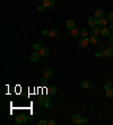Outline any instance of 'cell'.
Returning <instances> with one entry per match:
<instances>
[{
    "mask_svg": "<svg viewBox=\"0 0 113 125\" xmlns=\"http://www.w3.org/2000/svg\"><path fill=\"white\" fill-rule=\"evenodd\" d=\"M27 122V116L26 115H19V116H17L15 118V123L18 125H22L24 124V123Z\"/></svg>",
    "mask_w": 113,
    "mask_h": 125,
    "instance_id": "6da1fadb",
    "label": "cell"
},
{
    "mask_svg": "<svg viewBox=\"0 0 113 125\" xmlns=\"http://www.w3.org/2000/svg\"><path fill=\"white\" fill-rule=\"evenodd\" d=\"M89 43V38L87 37H81L79 38V41H78V46L79 47H86Z\"/></svg>",
    "mask_w": 113,
    "mask_h": 125,
    "instance_id": "7a4b0ae2",
    "label": "cell"
},
{
    "mask_svg": "<svg viewBox=\"0 0 113 125\" xmlns=\"http://www.w3.org/2000/svg\"><path fill=\"white\" fill-rule=\"evenodd\" d=\"M39 105L40 106H43L44 108H49L50 106V100L48 98H41L39 99Z\"/></svg>",
    "mask_w": 113,
    "mask_h": 125,
    "instance_id": "3957f363",
    "label": "cell"
},
{
    "mask_svg": "<svg viewBox=\"0 0 113 125\" xmlns=\"http://www.w3.org/2000/svg\"><path fill=\"white\" fill-rule=\"evenodd\" d=\"M72 122L75 123V124H83V117L80 116V115H78V114H75L74 116H72Z\"/></svg>",
    "mask_w": 113,
    "mask_h": 125,
    "instance_id": "277c9868",
    "label": "cell"
},
{
    "mask_svg": "<svg viewBox=\"0 0 113 125\" xmlns=\"http://www.w3.org/2000/svg\"><path fill=\"white\" fill-rule=\"evenodd\" d=\"M88 26L90 27H94V26H97V23H98V19L96 17H90L88 18Z\"/></svg>",
    "mask_w": 113,
    "mask_h": 125,
    "instance_id": "5b68a950",
    "label": "cell"
},
{
    "mask_svg": "<svg viewBox=\"0 0 113 125\" xmlns=\"http://www.w3.org/2000/svg\"><path fill=\"white\" fill-rule=\"evenodd\" d=\"M40 53L37 52V51H34V52L31 54V61L32 62H37L39 61V59H40Z\"/></svg>",
    "mask_w": 113,
    "mask_h": 125,
    "instance_id": "8992f818",
    "label": "cell"
},
{
    "mask_svg": "<svg viewBox=\"0 0 113 125\" xmlns=\"http://www.w3.org/2000/svg\"><path fill=\"white\" fill-rule=\"evenodd\" d=\"M56 5V1L54 0H43V6H45L46 8H51Z\"/></svg>",
    "mask_w": 113,
    "mask_h": 125,
    "instance_id": "52a82bcc",
    "label": "cell"
},
{
    "mask_svg": "<svg viewBox=\"0 0 113 125\" xmlns=\"http://www.w3.org/2000/svg\"><path fill=\"white\" fill-rule=\"evenodd\" d=\"M101 35H102V36H104V37H109V36L111 35L110 28H107V27H102V29H101Z\"/></svg>",
    "mask_w": 113,
    "mask_h": 125,
    "instance_id": "ba28073f",
    "label": "cell"
},
{
    "mask_svg": "<svg viewBox=\"0 0 113 125\" xmlns=\"http://www.w3.org/2000/svg\"><path fill=\"white\" fill-rule=\"evenodd\" d=\"M105 95L107 98H113V87H107L105 88Z\"/></svg>",
    "mask_w": 113,
    "mask_h": 125,
    "instance_id": "9c48e42d",
    "label": "cell"
},
{
    "mask_svg": "<svg viewBox=\"0 0 113 125\" xmlns=\"http://www.w3.org/2000/svg\"><path fill=\"white\" fill-rule=\"evenodd\" d=\"M103 53H104V56L105 58H112L113 56V49H105L104 51H103Z\"/></svg>",
    "mask_w": 113,
    "mask_h": 125,
    "instance_id": "30bf717a",
    "label": "cell"
},
{
    "mask_svg": "<svg viewBox=\"0 0 113 125\" xmlns=\"http://www.w3.org/2000/svg\"><path fill=\"white\" fill-rule=\"evenodd\" d=\"M53 77V71L51 69H46L44 71V79H50Z\"/></svg>",
    "mask_w": 113,
    "mask_h": 125,
    "instance_id": "8fae6325",
    "label": "cell"
},
{
    "mask_svg": "<svg viewBox=\"0 0 113 125\" xmlns=\"http://www.w3.org/2000/svg\"><path fill=\"white\" fill-rule=\"evenodd\" d=\"M49 49L48 47H42L41 50L39 51V53H40V55H42V56H48L49 55Z\"/></svg>",
    "mask_w": 113,
    "mask_h": 125,
    "instance_id": "7c38bea8",
    "label": "cell"
},
{
    "mask_svg": "<svg viewBox=\"0 0 113 125\" xmlns=\"http://www.w3.org/2000/svg\"><path fill=\"white\" fill-rule=\"evenodd\" d=\"M89 43L92 44H97L98 43V36L97 35H93V36H89Z\"/></svg>",
    "mask_w": 113,
    "mask_h": 125,
    "instance_id": "4fadbf2b",
    "label": "cell"
},
{
    "mask_svg": "<svg viewBox=\"0 0 113 125\" xmlns=\"http://www.w3.org/2000/svg\"><path fill=\"white\" fill-rule=\"evenodd\" d=\"M70 34H71V36H74L75 38H78V37H79V31H78L77 28L70 29Z\"/></svg>",
    "mask_w": 113,
    "mask_h": 125,
    "instance_id": "5bb4252c",
    "label": "cell"
},
{
    "mask_svg": "<svg viewBox=\"0 0 113 125\" xmlns=\"http://www.w3.org/2000/svg\"><path fill=\"white\" fill-rule=\"evenodd\" d=\"M66 26H67V28L68 29L75 28V21H71V19H69V21H67V23H66Z\"/></svg>",
    "mask_w": 113,
    "mask_h": 125,
    "instance_id": "9a60e30c",
    "label": "cell"
},
{
    "mask_svg": "<svg viewBox=\"0 0 113 125\" xmlns=\"http://www.w3.org/2000/svg\"><path fill=\"white\" fill-rule=\"evenodd\" d=\"M106 24H107V19H98V23H97V26L100 27H106Z\"/></svg>",
    "mask_w": 113,
    "mask_h": 125,
    "instance_id": "2e32d148",
    "label": "cell"
},
{
    "mask_svg": "<svg viewBox=\"0 0 113 125\" xmlns=\"http://www.w3.org/2000/svg\"><path fill=\"white\" fill-rule=\"evenodd\" d=\"M103 15H104V12H103L102 9H97L95 11V17L97 18V19H101V18L103 17Z\"/></svg>",
    "mask_w": 113,
    "mask_h": 125,
    "instance_id": "e0dca14e",
    "label": "cell"
},
{
    "mask_svg": "<svg viewBox=\"0 0 113 125\" xmlns=\"http://www.w3.org/2000/svg\"><path fill=\"white\" fill-rule=\"evenodd\" d=\"M58 33H59V31L56 28H52L50 32H49V36H50V37H56V35H58Z\"/></svg>",
    "mask_w": 113,
    "mask_h": 125,
    "instance_id": "ac0fdd59",
    "label": "cell"
},
{
    "mask_svg": "<svg viewBox=\"0 0 113 125\" xmlns=\"http://www.w3.org/2000/svg\"><path fill=\"white\" fill-rule=\"evenodd\" d=\"M101 27L100 26H94V27H92V33L93 34H95V35H98V34H101Z\"/></svg>",
    "mask_w": 113,
    "mask_h": 125,
    "instance_id": "d6986e66",
    "label": "cell"
},
{
    "mask_svg": "<svg viewBox=\"0 0 113 125\" xmlns=\"http://www.w3.org/2000/svg\"><path fill=\"white\" fill-rule=\"evenodd\" d=\"M56 88L54 87V86H51V87H49L48 88V94L49 95H56Z\"/></svg>",
    "mask_w": 113,
    "mask_h": 125,
    "instance_id": "ffe728a7",
    "label": "cell"
},
{
    "mask_svg": "<svg viewBox=\"0 0 113 125\" xmlns=\"http://www.w3.org/2000/svg\"><path fill=\"white\" fill-rule=\"evenodd\" d=\"M89 86H90V84H89L87 81H81L80 82V88H83V89H88Z\"/></svg>",
    "mask_w": 113,
    "mask_h": 125,
    "instance_id": "44dd1931",
    "label": "cell"
},
{
    "mask_svg": "<svg viewBox=\"0 0 113 125\" xmlns=\"http://www.w3.org/2000/svg\"><path fill=\"white\" fill-rule=\"evenodd\" d=\"M80 35L83 36V37H87V36H88V29L83 28V29L80 31Z\"/></svg>",
    "mask_w": 113,
    "mask_h": 125,
    "instance_id": "7402d4cb",
    "label": "cell"
},
{
    "mask_svg": "<svg viewBox=\"0 0 113 125\" xmlns=\"http://www.w3.org/2000/svg\"><path fill=\"white\" fill-rule=\"evenodd\" d=\"M42 47H43V46H42L40 43H36L35 45H34V50H35V51H37V52H39V51L42 49Z\"/></svg>",
    "mask_w": 113,
    "mask_h": 125,
    "instance_id": "603a6c76",
    "label": "cell"
},
{
    "mask_svg": "<svg viewBox=\"0 0 113 125\" xmlns=\"http://www.w3.org/2000/svg\"><path fill=\"white\" fill-rule=\"evenodd\" d=\"M37 124L39 125H49V122L48 121H45V119H41V121H39Z\"/></svg>",
    "mask_w": 113,
    "mask_h": 125,
    "instance_id": "cb8c5ba5",
    "label": "cell"
},
{
    "mask_svg": "<svg viewBox=\"0 0 113 125\" xmlns=\"http://www.w3.org/2000/svg\"><path fill=\"white\" fill-rule=\"evenodd\" d=\"M107 21H110V23H113V12H111V14H109V16H107Z\"/></svg>",
    "mask_w": 113,
    "mask_h": 125,
    "instance_id": "d4e9b609",
    "label": "cell"
},
{
    "mask_svg": "<svg viewBox=\"0 0 113 125\" xmlns=\"http://www.w3.org/2000/svg\"><path fill=\"white\" fill-rule=\"evenodd\" d=\"M95 56H96V58H103V56H104V53L101 52V51H97V52H96V54H95Z\"/></svg>",
    "mask_w": 113,
    "mask_h": 125,
    "instance_id": "484cf974",
    "label": "cell"
},
{
    "mask_svg": "<svg viewBox=\"0 0 113 125\" xmlns=\"http://www.w3.org/2000/svg\"><path fill=\"white\" fill-rule=\"evenodd\" d=\"M45 8H46L45 6H39L37 7V10L39 11H45Z\"/></svg>",
    "mask_w": 113,
    "mask_h": 125,
    "instance_id": "4316f807",
    "label": "cell"
},
{
    "mask_svg": "<svg viewBox=\"0 0 113 125\" xmlns=\"http://www.w3.org/2000/svg\"><path fill=\"white\" fill-rule=\"evenodd\" d=\"M111 86H112V82H111V81H106V83H105V88L111 87Z\"/></svg>",
    "mask_w": 113,
    "mask_h": 125,
    "instance_id": "83f0119b",
    "label": "cell"
},
{
    "mask_svg": "<svg viewBox=\"0 0 113 125\" xmlns=\"http://www.w3.org/2000/svg\"><path fill=\"white\" fill-rule=\"evenodd\" d=\"M56 123L54 122L53 119H51V121H49V125H56Z\"/></svg>",
    "mask_w": 113,
    "mask_h": 125,
    "instance_id": "f1b7e54d",
    "label": "cell"
},
{
    "mask_svg": "<svg viewBox=\"0 0 113 125\" xmlns=\"http://www.w3.org/2000/svg\"><path fill=\"white\" fill-rule=\"evenodd\" d=\"M109 38H110V42H111V43H113V33L110 35V36H109Z\"/></svg>",
    "mask_w": 113,
    "mask_h": 125,
    "instance_id": "f546056e",
    "label": "cell"
},
{
    "mask_svg": "<svg viewBox=\"0 0 113 125\" xmlns=\"http://www.w3.org/2000/svg\"><path fill=\"white\" fill-rule=\"evenodd\" d=\"M88 123V119L87 118H83V124H87Z\"/></svg>",
    "mask_w": 113,
    "mask_h": 125,
    "instance_id": "4dcf8cb0",
    "label": "cell"
},
{
    "mask_svg": "<svg viewBox=\"0 0 113 125\" xmlns=\"http://www.w3.org/2000/svg\"><path fill=\"white\" fill-rule=\"evenodd\" d=\"M43 35H44V36H48L49 32H48V31H43Z\"/></svg>",
    "mask_w": 113,
    "mask_h": 125,
    "instance_id": "1f68e13d",
    "label": "cell"
},
{
    "mask_svg": "<svg viewBox=\"0 0 113 125\" xmlns=\"http://www.w3.org/2000/svg\"><path fill=\"white\" fill-rule=\"evenodd\" d=\"M110 29H111V31H113V23H111V25H110Z\"/></svg>",
    "mask_w": 113,
    "mask_h": 125,
    "instance_id": "d6a6232c",
    "label": "cell"
},
{
    "mask_svg": "<svg viewBox=\"0 0 113 125\" xmlns=\"http://www.w3.org/2000/svg\"><path fill=\"white\" fill-rule=\"evenodd\" d=\"M112 49H113V47H112Z\"/></svg>",
    "mask_w": 113,
    "mask_h": 125,
    "instance_id": "836d02e7",
    "label": "cell"
}]
</instances>
